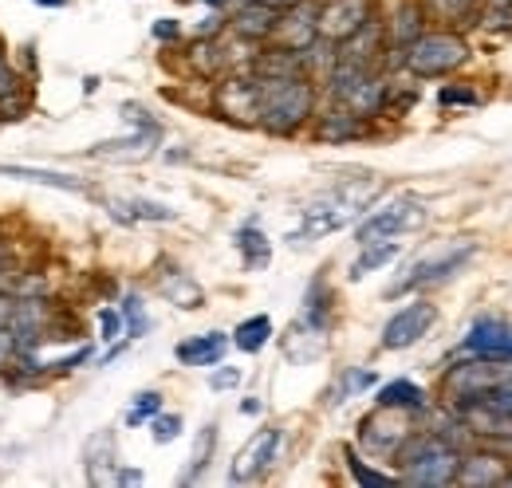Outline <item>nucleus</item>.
<instances>
[{"instance_id":"nucleus-26","label":"nucleus","mask_w":512,"mask_h":488,"mask_svg":"<svg viewBox=\"0 0 512 488\" xmlns=\"http://www.w3.org/2000/svg\"><path fill=\"white\" fill-rule=\"evenodd\" d=\"M398 252H402V241L394 237V241H375V244H359V256L351 260V272H347V280H363V276H371V272H379L386 264H394L398 260Z\"/></svg>"},{"instance_id":"nucleus-39","label":"nucleus","mask_w":512,"mask_h":488,"mask_svg":"<svg viewBox=\"0 0 512 488\" xmlns=\"http://www.w3.org/2000/svg\"><path fill=\"white\" fill-rule=\"evenodd\" d=\"M438 103L449 111V107H477L481 99H477V91H473V87L457 83V87H442V91H438Z\"/></svg>"},{"instance_id":"nucleus-4","label":"nucleus","mask_w":512,"mask_h":488,"mask_svg":"<svg viewBox=\"0 0 512 488\" xmlns=\"http://www.w3.org/2000/svg\"><path fill=\"white\" fill-rule=\"evenodd\" d=\"M469 56H473V48H469V40L461 32H453V28H426L414 44H406L398 52L394 67H402L414 79H446L457 67H465Z\"/></svg>"},{"instance_id":"nucleus-40","label":"nucleus","mask_w":512,"mask_h":488,"mask_svg":"<svg viewBox=\"0 0 512 488\" xmlns=\"http://www.w3.org/2000/svg\"><path fill=\"white\" fill-rule=\"evenodd\" d=\"M237 386H241V370H237V366H213V374H209V390H217V394H221V390H237Z\"/></svg>"},{"instance_id":"nucleus-1","label":"nucleus","mask_w":512,"mask_h":488,"mask_svg":"<svg viewBox=\"0 0 512 488\" xmlns=\"http://www.w3.org/2000/svg\"><path fill=\"white\" fill-rule=\"evenodd\" d=\"M383 193V182L379 178H351V182L327 189L323 197L308 201L304 217H300V229L288 233V244H312L320 237H331L347 225H355Z\"/></svg>"},{"instance_id":"nucleus-27","label":"nucleus","mask_w":512,"mask_h":488,"mask_svg":"<svg viewBox=\"0 0 512 488\" xmlns=\"http://www.w3.org/2000/svg\"><path fill=\"white\" fill-rule=\"evenodd\" d=\"M233 244H237V252H241V264L249 268V272H260V268H268V260H272V241L264 237V229L260 225H241L237 229V237H233Z\"/></svg>"},{"instance_id":"nucleus-7","label":"nucleus","mask_w":512,"mask_h":488,"mask_svg":"<svg viewBox=\"0 0 512 488\" xmlns=\"http://www.w3.org/2000/svg\"><path fill=\"white\" fill-rule=\"evenodd\" d=\"M477 256V244H457V248H446L438 256H426L418 264L406 268V276H398L386 296L398 300V296H410V292H422V288H438V284H449L457 272H465V264Z\"/></svg>"},{"instance_id":"nucleus-32","label":"nucleus","mask_w":512,"mask_h":488,"mask_svg":"<svg viewBox=\"0 0 512 488\" xmlns=\"http://www.w3.org/2000/svg\"><path fill=\"white\" fill-rule=\"evenodd\" d=\"M213 449H217V422H209V426H201V433L193 437V453H190V469H186V485L193 481H201V473L209 469V461H213Z\"/></svg>"},{"instance_id":"nucleus-20","label":"nucleus","mask_w":512,"mask_h":488,"mask_svg":"<svg viewBox=\"0 0 512 488\" xmlns=\"http://www.w3.org/2000/svg\"><path fill=\"white\" fill-rule=\"evenodd\" d=\"M229 347H233V335H225V331H205V335L182 339V343L174 347V359L182 366H217V363H225Z\"/></svg>"},{"instance_id":"nucleus-33","label":"nucleus","mask_w":512,"mask_h":488,"mask_svg":"<svg viewBox=\"0 0 512 488\" xmlns=\"http://www.w3.org/2000/svg\"><path fill=\"white\" fill-rule=\"evenodd\" d=\"M343 457H347V469H351L355 485H363V488H390V485H398V473H379L375 465H367V461L359 457V449H355V445H347V449H343Z\"/></svg>"},{"instance_id":"nucleus-14","label":"nucleus","mask_w":512,"mask_h":488,"mask_svg":"<svg viewBox=\"0 0 512 488\" xmlns=\"http://www.w3.org/2000/svg\"><path fill=\"white\" fill-rule=\"evenodd\" d=\"M375 16V0H331L320 8V36L339 44Z\"/></svg>"},{"instance_id":"nucleus-45","label":"nucleus","mask_w":512,"mask_h":488,"mask_svg":"<svg viewBox=\"0 0 512 488\" xmlns=\"http://www.w3.org/2000/svg\"><path fill=\"white\" fill-rule=\"evenodd\" d=\"M489 12H512V0H485Z\"/></svg>"},{"instance_id":"nucleus-48","label":"nucleus","mask_w":512,"mask_h":488,"mask_svg":"<svg viewBox=\"0 0 512 488\" xmlns=\"http://www.w3.org/2000/svg\"><path fill=\"white\" fill-rule=\"evenodd\" d=\"M36 4H44V8H64L67 0H36Z\"/></svg>"},{"instance_id":"nucleus-10","label":"nucleus","mask_w":512,"mask_h":488,"mask_svg":"<svg viewBox=\"0 0 512 488\" xmlns=\"http://www.w3.org/2000/svg\"><path fill=\"white\" fill-rule=\"evenodd\" d=\"M217 111L229 122H245V126H256L260 119V79L253 71H233L217 83V95H213Z\"/></svg>"},{"instance_id":"nucleus-31","label":"nucleus","mask_w":512,"mask_h":488,"mask_svg":"<svg viewBox=\"0 0 512 488\" xmlns=\"http://www.w3.org/2000/svg\"><path fill=\"white\" fill-rule=\"evenodd\" d=\"M371 386H379V374L371 366H347L343 378H339V386L331 390V406H343L347 398H355V394H363Z\"/></svg>"},{"instance_id":"nucleus-11","label":"nucleus","mask_w":512,"mask_h":488,"mask_svg":"<svg viewBox=\"0 0 512 488\" xmlns=\"http://www.w3.org/2000/svg\"><path fill=\"white\" fill-rule=\"evenodd\" d=\"M414 433L410 426V414L406 410H390V406H379L375 414H367L359 422V445L375 457H394V449Z\"/></svg>"},{"instance_id":"nucleus-12","label":"nucleus","mask_w":512,"mask_h":488,"mask_svg":"<svg viewBox=\"0 0 512 488\" xmlns=\"http://www.w3.org/2000/svg\"><path fill=\"white\" fill-rule=\"evenodd\" d=\"M335 56H339V63H351V67H375V71H383L386 56H390L383 20L371 16L359 32H351L347 40L335 44Z\"/></svg>"},{"instance_id":"nucleus-19","label":"nucleus","mask_w":512,"mask_h":488,"mask_svg":"<svg viewBox=\"0 0 512 488\" xmlns=\"http://www.w3.org/2000/svg\"><path fill=\"white\" fill-rule=\"evenodd\" d=\"M276 20H280V8L264 4V0H249L241 8H233L229 16V32L237 40H249V44H268L272 32H276Z\"/></svg>"},{"instance_id":"nucleus-43","label":"nucleus","mask_w":512,"mask_h":488,"mask_svg":"<svg viewBox=\"0 0 512 488\" xmlns=\"http://www.w3.org/2000/svg\"><path fill=\"white\" fill-rule=\"evenodd\" d=\"M178 36H182L178 20H158V24H154V40H178Z\"/></svg>"},{"instance_id":"nucleus-17","label":"nucleus","mask_w":512,"mask_h":488,"mask_svg":"<svg viewBox=\"0 0 512 488\" xmlns=\"http://www.w3.org/2000/svg\"><path fill=\"white\" fill-rule=\"evenodd\" d=\"M461 351L477 355V359H505V363H512V327L501 323V319H477L469 327V335L461 339Z\"/></svg>"},{"instance_id":"nucleus-50","label":"nucleus","mask_w":512,"mask_h":488,"mask_svg":"<svg viewBox=\"0 0 512 488\" xmlns=\"http://www.w3.org/2000/svg\"><path fill=\"white\" fill-rule=\"evenodd\" d=\"M316 4H320V8H323V4H331V0H316Z\"/></svg>"},{"instance_id":"nucleus-21","label":"nucleus","mask_w":512,"mask_h":488,"mask_svg":"<svg viewBox=\"0 0 512 488\" xmlns=\"http://www.w3.org/2000/svg\"><path fill=\"white\" fill-rule=\"evenodd\" d=\"M375 402L390 406V410H406V414H426L430 410V394L418 382H410V378H390V382H383L379 394H375Z\"/></svg>"},{"instance_id":"nucleus-25","label":"nucleus","mask_w":512,"mask_h":488,"mask_svg":"<svg viewBox=\"0 0 512 488\" xmlns=\"http://www.w3.org/2000/svg\"><path fill=\"white\" fill-rule=\"evenodd\" d=\"M363 130H367V119L351 115V111H347V107H339V103H331V111H323L320 122H316L320 142H331V146L351 142V138H359Z\"/></svg>"},{"instance_id":"nucleus-30","label":"nucleus","mask_w":512,"mask_h":488,"mask_svg":"<svg viewBox=\"0 0 512 488\" xmlns=\"http://www.w3.org/2000/svg\"><path fill=\"white\" fill-rule=\"evenodd\" d=\"M83 465H87V481L95 485L99 481V465H107L111 473H115V437H111V429H99L91 441H87V449H83ZM119 477V473H115Z\"/></svg>"},{"instance_id":"nucleus-41","label":"nucleus","mask_w":512,"mask_h":488,"mask_svg":"<svg viewBox=\"0 0 512 488\" xmlns=\"http://www.w3.org/2000/svg\"><path fill=\"white\" fill-rule=\"evenodd\" d=\"M24 111H28L24 99H12V91L0 95V119H24Z\"/></svg>"},{"instance_id":"nucleus-2","label":"nucleus","mask_w":512,"mask_h":488,"mask_svg":"<svg viewBox=\"0 0 512 488\" xmlns=\"http://www.w3.org/2000/svg\"><path fill=\"white\" fill-rule=\"evenodd\" d=\"M398 465V485H418V488H442L457 481V465H461V449L446 441L434 429H414L390 457Z\"/></svg>"},{"instance_id":"nucleus-34","label":"nucleus","mask_w":512,"mask_h":488,"mask_svg":"<svg viewBox=\"0 0 512 488\" xmlns=\"http://www.w3.org/2000/svg\"><path fill=\"white\" fill-rule=\"evenodd\" d=\"M123 319H127V339L134 343V339H142L146 331H150V315H146V300L138 296V292H127L123 296Z\"/></svg>"},{"instance_id":"nucleus-44","label":"nucleus","mask_w":512,"mask_h":488,"mask_svg":"<svg viewBox=\"0 0 512 488\" xmlns=\"http://www.w3.org/2000/svg\"><path fill=\"white\" fill-rule=\"evenodd\" d=\"M119 485H142V469H119Z\"/></svg>"},{"instance_id":"nucleus-9","label":"nucleus","mask_w":512,"mask_h":488,"mask_svg":"<svg viewBox=\"0 0 512 488\" xmlns=\"http://www.w3.org/2000/svg\"><path fill=\"white\" fill-rule=\"evenodd\" d=\"M280 441H284L280 426L256 429L253 437L237 449V457L229 465V485H253L260 477H268V469H272V461L280 453Z\"/></svg>"},{"instance_id":"nucleus-13","label":"nucleus","mask_w":512,"mask_h":488,"mask_svg":"<svg viewBox=\"0 0 512 488\" xmlns=\"http://www.w3.org/2000/svg\"><path fill=\"white\" fill-rule=\"evenodd\" d=\"M320 36V4L316 0H300L292 8L280 12L276 20V32L268 44H280V48H292V52H304L312 40Z\"/></svg>"},{"instance_id":"nucleus-38","label":"nucleus","mask_w":512,"mask_h":488,"mask_svg":"<svg viewBox=\"0 0 512 488\" xmlns=\"http://www.w3.org/2000/svg\"><path fill=\"white\" fill-rule=\"evenodd\" d=\"M20 351H24L20 335H16L12 327H0V370H16V363H20Z\"/></svg>"},{"instance_id":"nucleus-22","label":"nucleus","mask_w":512,"mask_h":488,"mask_svg":"<svg viewBox=\"0 0 512 488\" xmlns=\"http://www.w3.org/2000/svg\"><path fill=\"white\" fill-rule=\"evenodd\" d=\"M103 205H107V213H111L115 221H123V225H134V221H174V217H178L170 205L146 201V197H107Z\"/></svg>"},{"instance_id":"nucleus-18","label":"nucleus","mask_w":512,"mask_h":488,"mask_svg":"<svg viewBox=\"0 0 512 488\" xmlns=\"http://www.w3.org/2000/svg\"><path fill=\"white\" fill-rule=\"evenodd\" d=\"M505 473H509V461H505L501 449H477V453H461V465H457V481L453 485L493 488V485H505Z\"/></svg>"},{"instance_id":"nucleus-8","label":"nucleus","mask_w":512,"mask_h":488,"mask_svg":"<svg viewBox=\"0 0 512 488\" xmlns=\"http://www.w3.org/2000/svg\"><path fill=\"white\" fill-rule=\"evenodd\" d=\"M434 323H438V307L430 304V300H410V304H402L386 319L383 351H410V347H418V343L434 331Z\"/></svg>"},{"instance_id":"nucleus-46","label":"nucleus","mask_w":512,"mask_h":488,"mask_svg":"<svg viewBox=\"0 0 512 488\" xmlns=\"http://www.w3.org/2000/svg\"><path fill=\"white\" fill-rule=\"evenodd\" d=\"M241 414L256 418V414H260V402H256V398H245V402H241Z\"/></svg>"},{"instance_id":"nucleus-47","label":"nucleus","mask_w":512,"mask_h":488,"mask_svg":"<svg viewBox=\"0 0 512 488\" xmlns=\"http://www.w3.org/2000/svg\"><path fill=\"white\" fill-rule=\"evenodd\" d=\"M264 4H272V8H280V12H284V8H292V4H300V0H264Z\"/></svg>"},{"instance_id":"nucleus-42","label":"nucleus","mask_w":512,"mask_h":488,"mask_svg":"<svg viewBox=\"0 0 512 488\" xmlns=\"http://www.w3.org/2000/svg\"><path fill=\"white\" fill-rule=\"evenodd\" d=\"M8 91H16V75H12V63H8V56L0 52V95H8Z\"/></svg>"},{"instance_id":"nucleus-23","label":"nucleus","mask_w":512,"mask_h":488,"mask_svg":"<svg viewBox=\"0 0 512 488\" xmlns=\"http://www.w3.org/2000/svg\"><path fill=\"white\" fill-rule=\"evenodd\" d=\"M426 20H434L438 28H461V24H473L481 20V4L485 0H418Z\"/></svg>"},{"instance_id":"nucleus-3","label":"nucleus","mask_w":512,"mask_h":488,"mask_svg":"<svg viewBox=\"0 0 512 488\" xmlns=\"http://www.w3.org/2000/svg\"><path fill=\"white\" fill-rule=\"evenodd\" d=\"M260 79V75H256ZM308 75H288V79H260V119L268 134H296L304 122L316 115V91Z\"/></svg>"},{"instance_id":"nucleus-37","label":"nucleus","mask_w":512,"mask_h":488,"mask_svg":"<svg viewBox=\"0 0 512 488\" xmlns=\"http://www.w3.org/2000/svg\"><path fill=\"white\" fill-rule=\"evenodd\" d=\"M123 335H127L123 307H103V311H99V339H103V343H119Z\"/></svg>"},{"instance_id":"nucleus-16","label":"nucleus","mask_w":512,"mask_h":488,"mask_svg":"<svg viewBox=\"0 0 512 488\" xmlns=\"http://www.w3.org/2000/svg\"><path fill=\"white\" fill-rule=\"evenodd\" d=\"M158 138H162V126L150 119V122H138V130L127 134V138H111V142H99L91 146L87 154L91 158H115V162H142L158 150Z\"/></svg>"},{"instance_id":"nucleus-35","label":"nucleus","mask_w":512,"mask_h":488,"mask_svg":"<svg viewBox=\"0 0 512 488\" xmlns=\"http://www.w3.org/2000/svg\"><path fill=\"white\" fill-rule=\"evenodd\" d=\"M154 414H162V394H158V390H142V394H134V402H130L127 426L130 429L150 426V418H154Z\"/></svg>"},{"instance_id":"nucleus-15","label":"nucleus","mask_w":512,"mask_h":488,"mask_svg":"<svg viewBox=\"0 0 512 488\" xmlns=\"http://www.w3.org/2000/svg\"><path fill=\"white\" fill-rule=\"evenodd\" d=\"M426 12H422V4L418 0H398L394 4V12L383 20L386 28V44H390V56H386V63L394 67V60H398V52L406 48V44H414L422 32H426Z\"/></svg>"},{"instance_id":"nucleus-29","label":"nucleus","mask_w":512,"mask_h":488,"mask_svg":"<svg viewBox=\"0 0 512 488\" xmlns=\"http://www.w3.org/2000/svg\"><path fill=\"white\" fill-rule=\"evenodd\" d=\"M4 178H20V182L52 185V189H67V193H87V185L71 174H56V170H36V166H0Z\"/></svg>"},{"instance_id":"nucleus-28","label":"nucleus","mask_w":512,"mask_h":488,"mask_svg":"<svg viewBox=\"0 0 512 488\" xmlns=\"http://www.w3.org/2000/svg\"><path fill=\"white\" fill-rule=\"evenodd\" d=\"M272 335H276V327H272L268 315H249V319H241L233 327V347L245 351V355H260L272 343Z\"/></svg>"},{"instance_id":"nucleus-6","label":"nucleus","mask_w":512,"mask_h":488,"mask_svg":"<svg viewBox=\"0 0 512 488\" xmlns=\"http://www.w3.org/2000/svg\"><path fill=\"white\" fill-rule=\"evenodd\" d=\"M430 221V209L418 197H394L383 209H367L355 221V244H375V241H394L406 233H418Z\"/></svg>"},{"instance_id":"nucleus-36","label":"nucleus","mask_w":512,"mask_h":488,"mask_svg":"<svg viewBox=\"0 0 512 488\" xmlns=\"http://www.w3.org/2000/svg\"><path fill=\"white\" fill-rule=\"evenodd\" d=\"M182 426H186L182 414H166V410H162V414L150 418V437H154V445H170V441L182 437Z\"/></svg>"},{"instance_id":"nucleus-5","label":"nucleus","mask_w":512,"mask_h":488,"mask_svg":"<svg viewBox=\"0 0 512 488\" xmlns=\"http://www.w3.org/2000/svg\"><path fill=\"white\" fill-rule=\"evenodd\" d=\"M327 95L331 103L347 107L359 119H375L386 111V75L375 67H351L335 60V71L327 75Z\"/></svg>"},{"instance_id":"nucleus-49","label":"nucleus","mask_w":512,"mask_h":488,"mask_svg":"<svg viewBox=\"0 0 512 488\" xmlns=\"http://www.w3.org/2000/svg\"><path fill=\"white\" fill-rule=\"evenodd\" d=\"M505 485H512V473H505Z\"/></svg>"},{"instance_id":"nucleus-24","label":"nucleus","mask_w":512,"mask_h":488,"mask_svg":"<svg viewBox=\"0 0 512 488\" xmlns=\"http://www.w3.org/2000/svg\"><path fill=\"white\" fill-rule=\"evenodd\" d=\"M158 292L174 307H182V311H197V307L205 304L201 284L193 280L190 272H182V268H166V272L158 276Z\"/></svg>"}]
</instances>
